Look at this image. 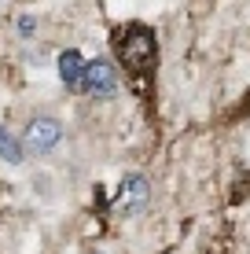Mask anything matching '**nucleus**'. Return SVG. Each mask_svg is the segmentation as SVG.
<instances>
[{"label": "nucleus", "instance_id": "0eeeda50", "mask_svg": "<svg viewBox=\"0 0 250 254\" xmlns=\"http://www.w3.org/2000/svg\"><path fill=\"white\" fill-rule=\"evenodd\" d=\"M15 26H19V37H26V41L37 37V19H33V15H19V22H15Z\"/></svg>", "mask_w": 250, "mask_h": 254}, {"label": "nucleus", "instance_id": "7ed1b4c3", "mask_svg": "<svg viewBox=\"0 0 250 254\" xmlns=\"http://www.w3.org/2000/svg\"><path fill=\"white\" fill-rule=\"evenodd\" d=\"M122 89V81H118V70L107 63V59H92V63H85V77H81V92L96 96V100H110V96H118Z\"/></svg>", "mask_w": 250, "mask_h": 254}, {"label": "nucleus", "instance_id": "39448f33", "mask_svg": "<svg viewBox=\"0 0 250 254\" xmlns=\"http://www.w3.org/2000/svg\"><path fill=\"white\" fill-rule=\"evenodd\" d=\"M59 77H63L66 89H81V77H85V59L77 48L59 52Z\"/></svg>", "mask_w": 250, "mask_h": 254}, {"label": "nucleus", "instance_id": "f257e3e1", "mask_svg": "<svg viewBox=\"0 0 250 254\" xmlns=\"http://www.w3.org/2000/svg\"><path fill=\"white\" fill-rule=\"evenodd\" d=\"M110 52H114L118 66L140 92L154 89V74H158V37L151 26L144 22H122L110 33Z\"/></svg>", "mask_w": 250, "mask_h": 254}, {"label": "nucleus", "instance_id": "20e7f679", "mask_svg": "<svg viewBox=\"0 0 250 254\" xmlns=\"http://www.w3.org/2000/svg\"><path fill=\"white\" fill-rule=\"evenodd\" d=\"M59 140H63V126H59L55 118H33L30 126H26V136H22V147L30 155H51L59 147Z\"/></svg>", "mask_w": 250, "mask_h": 254}, {"label": "nucleus", "instance_id": "f03ea898", "mask_svg": "<svg viewBox=\"0 0 250 254\" xmlns=\"http://www.w3.org/2000/svg\"><path fill=\"white\" fill-rule=\"evenodd\" d=\"M148 203H151V181L144 173H125L122 185H118V195H114V214L136 217L148 210Z\"/></svg>", "mask_w": 250, "mask_h": 254}, {"label": "nucleus", "instance_id": "423d86ee", "mask_svg": "<svg viewBox=\"0 0 250 254\" xmlns=\"http://www.w3.org/2000/svg\"><path fill=\"white\" fill-rule=\"evenodd\" d=\"M0 159H4L7 166H19V162L26 159V147H22L11 133H7V126H0Z\"/></svg>", "mask_w": 250, "mask_h": 254}]
</instances>
